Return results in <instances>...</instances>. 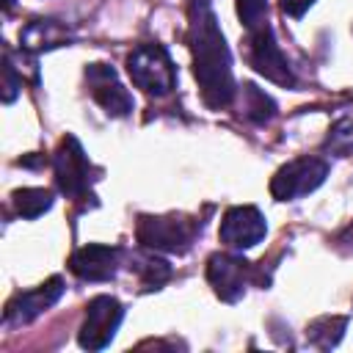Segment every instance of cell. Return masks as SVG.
I'll list each match as a JSON object with an SVG mask.
<instances>
[{
    "label": "cell",
    "instance_id": "d6986e66",
    "mask_svg": "<svg viewBox=\"0 0 353 353\" xmlns=\"http://www.w3.org/2000/svg\"><path fill=\"white\" fill-rule=\"evenodd\" d=\"M234 3H237V17H240L245 33H251L268 22V0H234Z\"/></svg>",
    "mask_w": 353,
    "mask_h": 353
},
{
    "label": "cell",
    "instance_id": "e0dca14e",
    "mask_svg": "<svg viewBox=\"0 0 353 353\" xmlns=\"http://www.w3.org/2000/svg\"><path fill=\"white\" fill-rule=\"evenodd\" d=\"M323 149L331 154H339V157L353 152V108H342L336 113V121L331 124Z\"/></svg>",
    "mask_w": 353,
    "mask_h": 353
},
{
    "label": "cell",
    "instance_id": "9a60e30c",
    "mask_svg": "<svg viewBox=\"0 0 353 353\" xmlns=\"http://www.w3.org/2000/svg\"><path fill=\"white\" fill-rule=\"evenodd\" d=\"M130 268L138 273L143 290H160L171 279V265L163 256H157V254H146V251L143 254H135Z\"/></svg>",
    "mask_w": 353,
    "mask_h": 353
},
{
    "label": "cell",
    "instance_id": "8fae6325",
    "mask_svg": "<svg viewBox=\"0 0 353 353\" xmlns=\"http://www.w3.org/2000/svg\"><path fill=\"white\" fill-rule=\"evenodd\" d=\"M63 279L61 276H52L47 279L44 284L33 287V290H22L17 292L8 303H6V312H3V323L6 325H25L30 320H36L39 314H44L50 306L58 303V298L63 295Z\"/></svg>",
    "mask_w": 353,
    "mask_h": 353
},
{
    "label": "cell",
    "instance_id": "5b68a950",
    "mask_svg": "<svg viewBox=\"0 0 353 353\" xmlns=\"http://www.w3.org/2000/svg\"><path fill=\"white\" fill-rule=\"evenodd\" d=\"M328 176V163L323 157H298L281 165L270 179V196L276 201H295L317 190Z\"/></svg>",
    "mask_w": 353,
    "mask_h": 353
},
{
    "label": "cell",
    "instance_id": "44dd1931",
    "mask_svg": "<svg viewBox=\"0 0 353 353\" xmlns=\"http://www.w3.org/2000/svg\"><path fill=\"white\" fill-rule=\"evenodd\" d=\"M309 6H314V0H281V11L287 17H292V19L303 17L309 11Z\"/></svg>",
    "mask_w": 353,
    "mask_h": 353
},
{
    "label": "cell",
    "instance_id": "7a4b0ae2",
    "mask_svg": "<svg viewBox=\"0 0 353 353\" xmlns=\"http://www.w3.org/2000/svg\"><path fill=\"white\" fill-rule=\"evenodd\" d=\"M52 171H55V185L69 201H83L94 199V182L102 176V168H97L80 141L74 135H63L61 143L55 146L52 154Z\"/></svg>",
    "mask_w": 353,
    "mask_h": 353
},
{
    "label": "cell",
    "instance_id": "4fadbf2b",
    "mask_svg": "<svg viewBox=\"0 0 353 353\" xmlns=\"http://www.w3.org/2000/svg\"><path fill=\"white\" fill-rule=\"evenodd\" d=\"M72 30L58 19H33L19 30V50L39 55L55 47H66L72 41Z\"/></svg>",
    "mask_w": 353,
    "mask_h": 353
},
{
    "label": "cell",
    "instance_id": "52a82bcc",
    "mask_svg": "<svg viewBox=\"0 0 353 353\" xmlns=\"http://www.w3.org/2000/svg\"><path fill=\"white\" fill-rule=\"evenodd\" d=\"M254 279H256L254 265L240 254L215 251L207 259V281L215 290V295L221 301H226V303L240 301L245 287H248V281H254Z\"/></svg>",
    "mask_w": 353,
    "mask_h": 353
},
{
    "label": "cell",
    "instance_id": "8992f818",
    "mask_svg": "<svg viewBox=\"0 0 353 353\" xmlns=\"http://www.w3.org/2000/svg\"><path fill=\"white\" fill-rule=\"evenodd\" d=\"M248 63L270 83L276 85H284V88H292L295 85V72L287 61V55L281 52L276 36H273V28L265 22L262 28L251 30L248 33Z\"/></svg>",
    "mask_w": 353,
    "mask_h": 353
},
{
    "label": "cell",
    "instance_id": "5bb4252c",
    "mask_svg": "<svg viewBox=\"0 0 353 353\" xmlns=\"http://www.w3.org/2000/svg\"><path fill=\"white\" fill-rule=\"evenodd\" d=\"M276 113H279L276 102H273L259 85L243 83V116H245L251 124L265 127V124H270V121L276 119Z\"/></svg>",
    "mask_w": 353,
    "mask_h": 353
},
{
    "label": "cell",
    "instance_id": "ffe728a7",
    "mask_svg": "<svg viewBox=\"0 0 353 353\" xmlns=\"http://www.w3.org/2000/svg\"><path fill=\"white\" fill-rule=\"evenodd\" d=\"M3 99L6 102H14V97H17V91L22 88V77H17V69H14V63H11V55L6 52V63H3Z\"/></svg>",
    "mask_w": 353,
    "mask_h": 353
},
{
    "label": "cell",
    "instance_id": "2e32d148",
    "mask_svg": "<svg viewBox=\"0 0 353 353\" xmlns=\"http://www.w3.org/2000/svg\"><path fill=\"white\" fill-rule=\"evenodd\" d=\"M11 201H14V210L19 218H39L44 215L50 207H52V190L47 188H19L11 193Z\"/></svg>",
    "mask_w": 353,
    "mask_h": 353
},
{
    "label": "cell",
    "instance_id": "ba28073f",
    "mask_svg": "<svg viewBox=\"0 0 353 353\" xmlns=\"http://www.w3.org/2000/svg\"><path fill=\"white\" fill-rule=\"evenodd\" d=\"M124 320V306L113 295H97L85 306V320L80 325L77 342L85 350H102L116 336L119 325Z\"/></svg>",
    "mask_w": 353,
    "mask_h": 353
},
{
    "label": "cell",
    "instance_id": "6da1fadb",
    "mask_svg": "<svg viewBox=\"0 0 353 353\" xmlns=\"http://www.w3.org/2000/svg\"><path fill=\"white\" fill-rule=\"evenodd\" d=\"M188 50L204 105L210 110L229 108L237 97V83L232 72V52L218 25L212 0H188Z\"/></svg>",
    "mask_w": 353,
    "mask_h": 353
},
{
    "label": "cell",
    "instance_id": "9c48e42d",
    "mask_svg": "<svg viewBox=\"0 0 353 353\" xmlns=\"http://www.w3.org/2000/svg\"><path fill=\"white\" fill-rule=\"evenodd\" d=\"M85 83H88V94L94 97V102L113 119H127L135 108L132 94L121 85L116 69L110 63H88L85 66Z\"/></svg>",
    "mask_w": 353,
    "mask_h": 353
},
{
    "label": "cell",
    "instance_id": "3957f363",
    "mask_svg": "<svg viewBox=\"0 0 353 353\" xmlns=\"http://www.w3.org/2000/svg\"><path fill=\"white\" fill-rule=\"evenodd\" d=\"M199 234H201V221L188 218L182 212L138 215V223H135V237L146 251L185 254Z\"/></svg>",
    "mask_w": 353,
    "mask_h": 353
},
{
    "label": "cell",
    "instance_id": "30bf717a",
    "mask_svg": "<svg viewBox=\"0 0 353 353\" xmlns=\"http://www.w3.org/2000/svg\"><path fill=\"white\" fill-rule=\"evenodd\" d=\"M268 234V223L265 215L254 207V204H240V207H229L223 212L218 237L226 248L232 251H245L254 248L256 243H262Z\"/></svg>",
    "mask_w": 353,
    "mask_h": 353
},
{
    "label": "cell",
    "instance_id": "7c38bea8",
    "mask_svg": "<svg viewBox=\"0 0 353 353\" xmlns=\"http://www.w3.org/2000/svg\"><path fill=\"white\" fill-rule=\"evenodd\" d=\"M121 265V248L88 243L69 256V270L83 281H110Z\"/></svg>",
    "mask_w": 353,
    "mask_h": 353
},
{
    "label": "cell",
    "instance_id": "ac0fdd59",
    "mask_svg": "<svg viewBox=\"0 0 353 353\" xmlns=\"http://www.w3.org/2000/svg\"><path fill=\"white\" fill-rule=\"evenodd\" d=\"M347 325V317H320L314 320L309 328H306V339L314 345V347H334L339 339H342V331Z\"/></svg>",
    "mask_w": 353,
    "mask_h": 353
},
{
    "label": "cell",
    "instance_id": "277c9868",
    "mask_svg": "<svg viewBox=\"0 0 353 353\" xmlns=\"http://www.w3.org/2000/svg\"><path fill=\"white\" fill-rule=\"evenodd\" d=\"M127 74L149 97H165L176 85V66H174L168 50L157 41L138 44L135 50H130Z\"/></svg>",
    "mask_w": 353,
    "mask_h": 353
}]
</instances>
